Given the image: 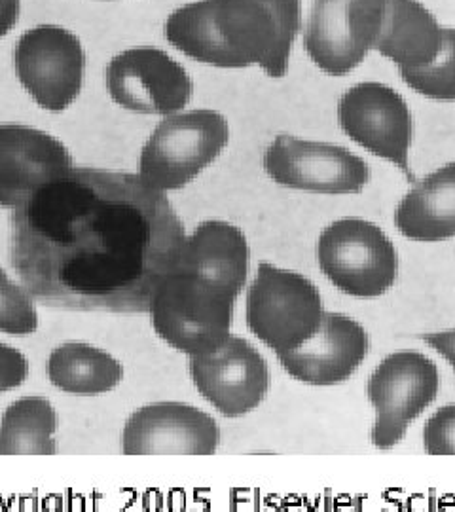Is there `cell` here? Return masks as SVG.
I'll list each match as a JSON object with an SVG mask.
<instances>
[{
    "mask_svg": "<svg viewBox=\"0 0 455 512\" xmlns=\"http://www.w3.org/2000/svg\"><path fill=\"white\" fill-rule=\"evenodd\" d=\"M16 71L21 86L38 107L61 112L82 92L86 54L71 31L57 25H40L19 38Z\"/></svg>",
    "mask_w": 455,
    "mask_h": 512,
    "instance_id": "9",
    "label": "cell"
},
{
    "mask_svg": "<svg viewBox=\"0 0 455 512\" xmlns=\"http://www.w3.org/2000/svg\"><path fill=\"white\" fill-rule=\"evenodd\" d=\"M29 376L27 357L8 344L0 342V393L16 389Z\"/></svg>",
    "mask_w": 455,
    "mask_h": 512,
    "instance_id": "25",
    "label": "cell"
},
{
    "mask_svg": "<svg viewBox=\"0 0 455 512\" xmlns=\"http://www.w3.org/2000/svg\"><path fill=\"white\" fill-rule=\"evenodd\" d=\"M323 300L308 277L260 262L247 291V327L275 351L291 353L306 344L323 323Z\"/></svg>",
    "mask_w": 455,
    "mask_h": 512,
    "instance_id": "4",
    "label": "cell"
},
{
    "mask_svg": "<svg viewBox=\"0 0 455 512\" xmlns=\"http://www.w3.org/2000/svg\"><path fill=\"white\" fill-rule=\"evenodd\" d=\"M423 448L429 456H455V404L440 408L425 423Z\"/></svg>",
    "mask_w": 455,
    "mask_h": 512,
    "instance_id": "24",
    "label": "cell"
},
{
    "mask_svg": "<svg viewBox=\"0 0 455 512\" xmlns=\"http://www.w3.org/2000/svg\"><path fill=\"white\" fill-rule=\"evenodd\" d=\"M300 14V0H196L167 18L165 38L205 65H258L268 76L281 78L302 27Z\"/></svg>",
    "mask_w": 455,
    "mask_h": 512,
    "instance_id": "2",
    "label": "cell"
},
{
    "mask_svg": "<svg viewBox=\"0 0 455 512\" xmlns=\"http://www.w3.org/2000/svg\"><path fill=\"white\" fill-rule=\"evenodd\" d=\"M368 348L370 340L363 325L342 313H325L321 327L306 344L277 359L302 384L336 385L355 374Z\"/></svg>",
    "mask_w": 455,
    "mask_h": 512,
    "instance_id": "16",
    "label": "cell"
},
{
    "mask_svg": "<svg viewBox=\"0 0 455 512\" xmlns=\"http://www.w3.org/2000/svg\"><path fill=\"white\" fill-rule=\"evenodd\" d=\"M408 88L435 101H455V29H444L435 61L421 69H399Z\"/></svg>",
    "mask_w": 455,
    "mask_h": 512,
    "instance_id": "22",
    "label": "cell"
},
{
    "mask_svg": "<svg viewBox=\"0 0 455 512\" xmlns=\"http://www.w3.org/2000/svg\"><path fill=\"white\" fill-rule=\"evenodd\" d=\"M236 300V293L203 275L175 270L152 294L148 313L164 342L194 357L230 338Z\"/></svg>",
    "mask_w": 455,
    "mask_h": 512,
    "instance_id": "3",
    "label": "cell"
},
{
    "mask_svg": "<svg viewBox=\"0 0 455 512\" xmlns=\"http://www.w3.org/2000/svg\"><path fill=\"white\" fill-rule=\"evenodd\" d=\"M57 412L44 397H23L0 418V456L57 454Z\"/></svg>",
    "mask_w": 455,
    "mask_h": 512,
    "instance_id": "21",
    "label": "cell"
},
{
    "mask_svg": "<svg viewBox=\"0 0 455 512\" xmlns=\"http://www.w3.org/2000/svg\"><path fill=\"white\" fill-rule=\"evenodd\" d=\"M440 374L435 361L418 351H399L385 357L368 380V401L376 410L372 444L378 450L395 448L410 423L435 403Z\"/></svg>",
    "mask_w": 455,
    "mask_h": 512,
    "instance_id": "7",
    "label": "cell"
},
{
    "mask_svg": "<svg viewBox=\"0 0 455 512\" xmlns=\"http://www.w3.org/2000/svg\"><path fill=\"white\" fill-rule=\"evenodd\" d=\"M444 29L418 0H385L374 50L399 69H421L435 61Z\"/></svg>",
    "mask_w": 455,
    "mask_h": 512,
    "instance_id": "18",
    "label": "cell"
},
{
    "mask_svg": "<svg viewBox=\"0 0 455 512\" xmlns=\"http://www.w3.org/2000/svg\"><path fill=\"white\" fill-rule=\"evenodd\" d=\"M38 329V313L31 294L18 287L0 270V332L29 336Z\"/></svg>",
    "mask_w": 455,
    "mask_h": 512,
    "instance_id": "23",
    "label": "cell"
},
{
    "mask_svg": "<svg viewBox=\"0 0 455 512\" xmlns=\"http://www.w3.org/2000/svg\"><path fill=\"white\" fill-rule=\"evenodd\" d=\"M19 0H0V38L6 37L18 23Z\"/></svg>",
    "mask_w": 455,
    "mask_h": 512,
    "instance_id": "27",
    "label": "cell"
},
{
    "mask_svg": "<svg viewBox=\"0 0 455 512\" xmlns=\"http://www.w3.org/2000/svg\"><path fill=\"white\" fill-rule=\"evenodd\" d=\"M273 183L313 194H359L370 181V167L347 148L279 135L264 154Z\"/></svg>",
    "mask_w": 455,
    "mask_h": 512,
    "instance_id": "11",
    "label": "cell"
},
{
    "mask_svg": "<svg viewBox=\"0 0 455 512\" xmlns=\"http://www.w3.org/2000/svg\"><path fill=\"white\" fill-rule=\"evenodd\" d=\"M228 141V122L217 110L165 116L141 150L139 175L160 192L181 190L219 158Z\"/></svg>",
    "mask_w": 455,
    "mask_h": 512,
    "instance_id": "5",
    "label": "cell"
},
{
    "mask_svg": "<svg viewBox=\"0 0 455 512\" xmlns=\"http://www.w3.org/2000/svg\"><path fill=\"white\" fill-rule=\"evenodd\" d=\"M395 226L412 241L438 243L455 238V162L416 183L395 211Z\"/></svg>",
    "mask_w": 455,
    "mask_h": 512,
    "instance_id": "19",
    "label": "cell"
},
{
    "mask_svg": "<svg viewBox=\"0 0 455 512\" xmlns=\"http://www.w3.org/2000/svg\"><path fill=\"white\" fill-rule=\"evenodd\" d=\"M184 239L173 205L141 175L73 167L12 213L10 264L46 306L148 313Z\"/></svg>",
    "mask_w": 455,
    "mask_h": 512,
    "instance_id": "1",
    "label": "cell"
},
{
    "mask_svg": "<svg viewBox=\"0 0 455 512\" xmlns=\"http://www.w3.org/2000/svg\"><path fill=\"white\" fill-rule=\"evenodd\" d=\"M220 444L217 421L192 404H146L122 431L126 456H211Z\"/></svg>",
    "mask_w": 455,
    "mask_h": 512,
    "instance_id": "14",
    "label": "cell"
},
{
    "mask_svg": "<svg viewBox=\"0 0 455 512\" xmlns=\"http://www.w3.org/2000/svg\"><path fill=\"white\" fill-rule=\"evenodd\" d=\"M110 97L122 109L171 116L188 105L194 84L186 69L156 48H133L110 59Z\"/></svg>",
    "mask_w": 455,
    "mask_h": 512,
    "instance_id": "12",
    "label": "cell"
},
{
    "mask_svg": "<svg viewBox=\"0 0 455 512\" xmlns=\"http://www.w3.org/2000/svg\"><path fill=\"white\" fill-rule=\"evenodd\" d=\"M338 122L351 141L401 167L404 175L414 181L410 169L414 124L401 93L380 82H361L340 97Z\"/></svg>",
    "mask_w": 455,
    "mask_h": 512,
    "instance_id": "10",
    "label": "cell"
},
{
    "mask_svg": "<svg viewBox=\"0 0 455 512\" xmlns=\"http://www.w3.org/2000/svg\"><path fill=\"white\" fill-rule=\"evenodd\" d=\"M190 376L201 397L226 418L253 412L270 391L266 359L237 336H230L213 353L190 357Z\"/></svg>",
    "mask_w": 455,
    "mask_h": 512,
    "instance_id": "13",
    "label": "cell"
},
{
    "mask_svg": "<svg viewBox=\"0 0 455 512\" xmlns=\"http://www.w3.org/2000/svg\"><path fill=\"white\" fill-rule=\"evenodd\" d=\"M48 378L57 389L71 395H101L120 385L124 366L103 349L67 342L52 351Z\"/></svg>",
    "mask_w": 455,
    "mask_h": 512,
    "instance_id": "20",
    "label": "cell"
},
{
    "mask_svg": "<svg viewBox=\"0 0 455 512\" xmlns=\"http://www.w3.org/2000/svg\"><path fill=\"white\" fill-rule=\"evenodd\" d=\"M431 348L438 351L455 372V329L446 330V332H435V334H425L421 336Z\"/></svg>",
    "mask_w": 455,
    "mask_h": 512,
    "instance_id": "26",
    "label": "cell"
},
{
    "mask_svg": "<svg viewBox=\"0 0 455 512\" xmlns=\"http://www.w3.org/2000/svg\"><path fill=\"white\" fill-rule=\"evenodd\" d=\"M73 171L61 141L40 129L0 126V207L16 211Z\"/></svg>",
    "mask_w": 455,
    "mask_h": 512,
    "instance_id": "15",
    "label": "cell"
},
{
    "mask_svg": "<svg viewBox=\"0 0 455 512\" xmlns=\"http://www.w3.org/2000/svg\"><path fill=\"white\" fill-rule=\"evenodd\" d=\"M177 270L203 275L239 296L249 274L247 238L234 224L205 220L184 239Z\"/></svg>",
    "mask_w": 455,
    "mask_h": 512,
    "instance_id": "17",
    "label": "cell"
},
{
    "mask_svg": "<svg viewBox=\"0 0 455 512\" xmlns=\"http://www.w3.org/2000/svg\"><path fill=\"white\" fill-rule=\"evenodd\" d=\"M317 262L328 281L355 298H378L399 274L395 243L380 226L364 219H340L317 241Z\"/></svg>",
    "mask_w": 455,
    "mask_h": 512,
    "instance_id": "6",
    "label": "cell"
},
{
    "mask_svg": "<svg viewBox=\"0 0 455 512\" xmlns=\"http://www.w3.org/2000/svg\"><path fill=\"white\" fill-rule=\"evenodd\" d=\"M385 0H313L304 48L315 67L330 76L357 69L382 27Z\"/></svg>",
    "mask_w": 455,
    "mask_h": 512,
    "instance_id": "8",
    "label": "cell"
}]
</instances>
